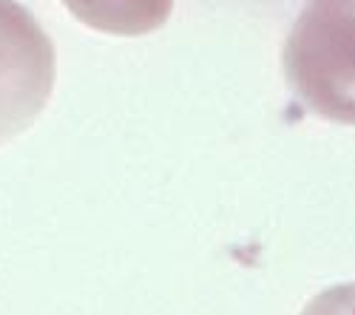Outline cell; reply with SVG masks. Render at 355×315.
Segmentation results:
<instances>
[{"label": "cell", "mask_w": 355, "mask_h": 315, "mask_svg": "<svg viewBox=\"0 0 355 315\" xmlns=\"http://www.w3.org/2000/svg\"><path fill=\"white\" fill-rule=\"evenodd\" d=\"M304 315H355V290H344V293H333L327 298H321Z\"/></svg>", "instance_id": "obj_1"}]
</instances>
